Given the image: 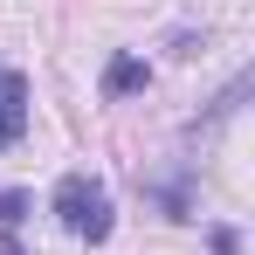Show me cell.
I'll return each instance as SVG.
<instances>
[{"label": "cell", "mask_w": 255, "mask_h": 255, "mask_svg": "<svg viewBox=\"0 0 255 255\" xmlns=\"http://www.w3.org/2000/svg\"><path fill=\"white\" fill-rule=\"evenodd\" d=\"M55 221H62L76 242H111V228H118L111 186L90 179V172H62V179H55Z\"/></svg>", "instance_id": "cell-1"}, {"label": "cell", "mask_w": 255, "mask_h": 255, "mask_svg": "<svg viewBox=\"0 0 255 255\" xmlns=\"http://www.w3.org/2000/svg\"><path fill=\"white\" fill-rule=\"evenodd\" d=\"M28 131V83L14 69H0V145H14Z\"/></svg>", "instance_id": "cell-2"}, {"label": "cell", "mask_w": 255, "mask_h": 255, "mask_svg": "<svg viewBox=\"0 0 255 255\" xmlns=\"http://www.w3.org/2000/svg\"><path fill=\"white\" fill-rule=\"evenodd\" d=\"M145 76H152V69H145L138 55H118V62H111V76H104V90H111V97H125V90H145Z\"/></svg>", "instance_id": "cell-3"}, {"label": "cell", "mask_w": 255, "mask_h": 255, "mask_svg": "<svg viewBox=\"0 0 255 255\" xmlns=\"http://www.w3.org/2000/svg\"><path fill=\"white\" fill-rule=\"evenodd\" d=\"M21 214H28V193H21V186H14V193H0V228H14Z\"/></svg>", "instance_id": "cell-4"}, {"label": "cell", "mask_w": 255, "mask_h": 255, "mask_svg": "<svg viewBox=\"0 0 255 255\" xmlns=\"http://www.w3.org/2000/svg\"><path fill=\"white\" fill-rule=\"evenodd\" d=\"M0 255H28L21 242H14V228H0Z\"/></svg>", "instance_id": "cell-5"}]
</instances>
